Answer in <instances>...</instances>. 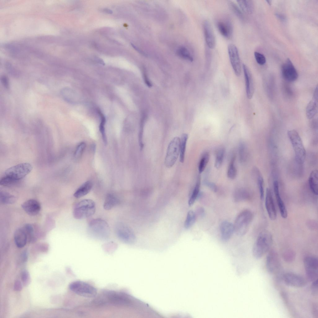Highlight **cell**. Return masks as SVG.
Segmentation results:
<instances>
[{"label":"cell","instance_id":"obj_32","mask_svg":"<svg viewBox=\"0 0 318 318\" xmlns=\"http://www.w3.org/2000/svg\"><path fill=\"white\" fill-rule=\"evenodd\" d=\"M0 200L3 204H11L15 202L16 198L14 196L7 192L1 191Z\"/></svg>","mask_w":318,"mask_h":318},{"label":"cell","instance_id":"obj_43","mask_svg":"<svg viewBox=\"0 0 318 318\" xmlns=\"http://www.w3.org/2000/svg\"><path fill=\"white\" fill-rule=\"evenodd\" d=\"M101 120L99 126V129L102 135L103 142L105 144H106L107 143V139L105 133L104 127L105 119L104 116L102 115H101Z\"/></svg>","mask_w":318,"mask_h":318},{"label":"cell","instance_id":"obj_31","mask_svg":"<svg viewBox=\"0 0 318 318\" xmlns=\"http://www.w3.org/2000/svg\"><path fill=\"white\" fill-rule=\"evenodd\" d=\"M188 137V135L184 133L182 134L180 139L179 160L181 163H183L184 161L186 146Z\"/></svg>","mask_w":318,"mask_h":318},{"label":"cell","instance_id":"obj_12","mask_svg":"<svg viewBox=\"0 0 318 318\" xmlns=\"http://www.w3.org/2000/svg\"><path fill=\"white\" fill-rule=\"evenodd\" d=\"M266 265L268 271L271 274L278 272L281 268L280 261L277 253L275 250H270L268 254L266 260Z\"/></svg>","mask_w":318,"mask_h":318},{"label":"cell","instance_id":"obj_3","mask_svg":"<svg viewBox=\"0 0 318 318\" xmlns=\"http://www.w3.org/2000/svg\"><path fill=\"white\" fill-rule=\"evenodd\" d=\"M253 217L252 212L245 210L240 212L236 217L234 225V232L236 234L242 236L248 230Z\"/></svg>","mask_w":318,"mask_h":318},{"label":"cell","instance_id":"obj_34","mask_svg":"<svg viewBox=\"0 0 318 318\" xmlns=\"http://www.w3.org/2000/svg\"><path fill=\"white\" fill-rule=\"evenodd\" d=\"M235 159L234 156L231 158L228 167L227 175L231 179L235 178L237 175V170L234 165Z\"/></svg>","mask_w":318,"mask_h":318},{"label":"cell","instance_id":"obj_54","mask_svg":"<svg viewBox=\"0 0 318 318\" xmlns=\"http://www.w3.org/2000/svg\"><path fill=\"white\" fill-rule=\"evenodd\" d=\"M144 76L145 81V82L146 84L149 87H151L152 86L151 84L149 81L148 78L147 77L146 75L145 74H144Z\"/></svg>","mask_w":318,"mask_h":318},{"label":"cell","instance_id":"obj_48","mask_svg":"<svg viewBox=\"0 0 318 318\" xmlns=\"http://www.w3.org/2000/svg\"><path fill=\"white\" fill-rule=\"evenodd\" d=\"M311 312L313 318H318V306L316 303H312L311 306Z\"/></svg>","mask_w":318,"mask_h":318},{"label":"cell","instance_id":"obj_10","mask_svg":"<svg viewBox=\"0 0 318 318\" xmlns=\"http://www.w3.org/2000/svg\"><path fill=\"white\" fill-rule=\"evenodd\" d=\"M115 230L118 238L125 243L133 244L135 242L136 238L134 232L125 224L122 223H118Z\"/></svg>","mask_w":318,"mask_h":318},{"label":"cell","instance_id":"obj_39","mask_svg":"<svg viewBox=\"0 0 318 318\" xmlns=\"http://www.w3.org/2000/svg\"><path fill=\"white\" fill-rule=\"evenodd\" d=\"M228 5L230 9L235 15L241 19L243 18V12L235 3L232 1H229Z\"/></svg>","mask_w":318,"mask_h":318},{"label":"cell","instance_id":"obj_15","mask_svg":"<svg viewBox=\"0 0 318 318\" xmlns=\"http://www.w3.org/2000/svg\"><path fill=\"white\" fill-rule=\"evenodd\" d=\"M265 205L269 218L271 220H275L277 216V211L272 192L269 188L266 190Z\"/></svg>","mask_w":318,"mask_h":318},{"label":"cell","instance_id":"obj_58","mask_svg":"<svg viewBox=\"0 0 318 318\" xmlns=\"http://www.w3.org/2000/svg\"><path fill=\"white\" fill-rule=\"evenodd\" d=\"M266 2H267V3L269 5H270L271 4V1H270V0H266Z\"/></svg>","mask_w":318,"mask_h":318},{"label":"cell","instance_id":"obj_9","mask_svg":"<svg viewBox=\"0 0 318 318\" xmlns=\"http://www.w3.org/2000/svg\"><path fill=\"white\" fill-rule=\"evenodd\" d=\"M303 262L307 279L311 282L318 279V258L313 256H307L304 258Z\"/></svg>","mask_w":318,"mask_h":318},{"label":"cell","instance_id":"obj_46","mask_svg":"<svg viewBox=\"0 0 318 318\" xmlns=\"http://www.w3.org/2000/svg\"><path fill=\"white\" fill-rule=\"evenodd\" d=\"M21 279L25 285H27L29 284L30 278V275L28 271L25 270L23 272L21 275Z\"/></svg>","mask_w":318,"mask_h":318},{"label":"cell","instance_id":"obj_13","mask_svg":"<svg viewBox=\"0 0 318 318\" xmlns=\"http://www.w3.org/2000/svg\"><path fill=\"white\" fill-rule=\"evenodd\" d=\"M282 278L285 284L288 286L295 288H302L307 283L305 279L302 276L292 273L288 272L284 274Z\"/></svg>","mask_w":318,"mask_h":318},{"label":"cell","instance_id":"obj_38","mask_svg":"<svg viewBox=\"0 0 318 318\" xmlns=\"http://www.w3.org/2000/svg\"><path fill=\"white\" fill-rule=\"evenodd\" d=\"M209 159V155L208 152H206L202 155L200 161L198 165V170L200 174L204 170Z\"/></svg>","mask_w":318,"mask_h":318},{"label":"cell","instance_id":"obj_47","mask_svg":"<svg viewBox=\"0 0 318 318\" xmlns=\"http://www.w3.org/2000/svg\"><path fill=\"white\" fill-rule=\"evenodd\" d=\"M311 289L313 295L316 296L318 293V279L312 282Z\"/></svg>","mask_w":318,"mask_h":318},{"label":"cell","instance_id":"obj_24","mask_svg":"<svg viewBox=\"0 0 318 318\" xmlns=\"http://www.w3.org/2000/svg\"><path fill=\"white\" fill-rule=\"evenodd\" d=\"M14 237L15 243L17 247L21 248L25 246L27 237L23 228H18L16 230L14 233Z\"/></svg>","mask_w":318,"mask_h":318},{"label":"cell","instance_id":"obj_23","mask_svg":"<svg viewBox=\"0 0 318 318\" xmlns=\"http://www.w3.org/2000/svg\"><path fill=\"white\" fill-rule=\"evenodd\" d=\"M106 296L109 302L114 304H124L128 303L129 302L125 295L119 292H109L106 293Z\"/></svg>","mask_w":318,"mask_h":318},{"label":"cell","instance_id":"obj_30","mask_svg":"<svg viewBox=\"0 0 318 318\" xmlns=\"http://www.w3.org/2000/svg\"><path fill=\"white\" fill-rule=\"evenodd\" d=\"M250 195L245 190L242 189L236 190L234 194V199L235 202H239L248 200Z\"/></svg>","mask_w":318,"mask_h":318},{"label":"cell","instance_id":"obj_51","mask_svg":"<svg viewBox=\"0 0 318 318\" xmlns=\"http://www.w3.org/2000/svg\"><path fill=\"white\" fill-rule=\"evenodd\" d=\"M195 214L196 216L198 215L200 217H203L205 215V211L204 208L202 207H199L197 209L196 213H195Z\"/></svg>","mask_w":318,"mask_h":318},{"label":"cell","instance_id":"obj_14","mask_svg":"<svg viewBox=\"0 0 318 318\" xmlns=\"http://www.w3.org/2000/svg\"><path fill=\"white\" fill-rule=\"evenodd\" d=\"M281 70L283 78L288 82H292L298 79V71L289 58H288L282 65Z\"/></svg>","mask_w":318,"mask_h":318},{"label":"cell","instance_id":"obj_36","mask_svg":"<svg viewBox=\"0 0 318 318\" xmlns=\"http://www.w3.org/2000/svg\"><path fill=\"white\" fill-rule=\"evenodd\" d=\"M177 52L179 56L190 61H193V58L188 50L185 47L181 46L177 50Z\"/></svg>","mask_w":318,"mask_h":318},{"label":"cell","instance_id":"obj_25","mask_svg":"<svg viewBox=\"0 0 318 318\" xmlns=\"http://www.w3.org/2000/svg\"><path fill=\"white\" fill-rule=\"evenodd\" d=\"M93 187V183L90 181L85 182L75 191L74 197L77 198L83 197L88 194L91 191Z\"/></svg>","mask_w":318,"mask_h":318},{"label":"cell","instance_id":"obj_26","mask_svg":"<svg viewBox=\"0 0 318 318\" xmlns=\"http://www.w3.org/2000/svg\"><path fill=\"white\" fill-rule=\"evenodd\" d=\"M316 170H313L311 173L309 178L308 183L310 188L315 195L318 194V175Z\"/></svg>","mask_w":318,"mask_h":318},{"label":"cell","instance_id":"obj_49","mask_svg":"<svg viewBox=\"0 0 318 318\" xmlns=\"http://www.w3.org/2000/svg\"><path fill=\"white\" fill-rule=\"evenodd\" d=\"M204 183L206 186L209 187L213 192H216L217 190V187L216 185L214 183L207 181H204Z\"/></svg>","mask_w":318,"mask_h":318},{"label":"cell","instance_id":"obj_29","mask_svg":"<svg viewBox=\"0 0 318 318\" xmlns=\"http://www.w3.org/2000/svg\"><path fill=\"white\" fill-rule=\"evenodd\" d=\"M237 2L243 12L248 14L252 13L253 10V5L252 1L239 0Z\"/></svg>","mask_w":318,"mask_h":318},{"label":"cell","instance_id":"obj_2","mask_svg":"<svg viewBox=\"0 0 318 318\" xmlns=\"http://www.w3.org/2000/svg\"><path fill=\"white\" fill-rule=\"evenodd\" d=\"M96 211V205L93 201L90 199L82 200L75 206L73 212L74 217L81 219L93 216Z\"/></svg>","mask_w":318,"mask_h":318},{"label":"cell","instance_id":"obj_57","mask_svg":"<svg viewBox=\"0 0 318 318\" xmlns=\"http://www.w3.org/2000/svg\"><path fill=\"white\" fill-rule=\"evenodd\" d=\"M103 11L105 12L110 14H111L113 13V12L112 10H111L110 9L107 8L103 9Z\"/></svg>","mask_w":318,"mask_h":318},{"label":"cell","instance_id":"obj_7","mask_svg":"<svg viewBox=\"0 0 318 318\" xmlns=\"http://www.w3.org/2000/svg\"><path fill=\"white\" fill-rule=\"evenodd\" d=\"M180 139L174 138L168 146L165 160L166 166L170 168L173 166L178 158L180 153Z\"/></svg>","mask_w":318,"mask_h":318},{"label":"cell","instance_id":"obj_55","mask_svg":"<svg viewBox=\"0 0 318 318\" xmlns=\"http://www.w3.org/2000/svg\"><path fill=\"white\" fill-rule=\"evenodd\" d=\"M95 58V60L98 63L102 65H105V63L103 61L101 58H100L99 57H96Z\"/></svg>","mask_w":318,"mask_h":318},{"label":"cell","instance_id":"obj_11","mask_svg":"<svg viewBox=\"0 0 318 318\" xmlns=\"http://www.w3.org/2000/svg\"><path fill=\"white\" fill-rule=\"evenodd\" d=\"M228 51L231 65L235 75H240L242 67L238 51L234 44H229L228 47Z\"/></svg>","mask_w":318,"mask_h":318},{"label":"cell","instance_id":"obj_21","mask_svg":"<svg viewBox=\"0 0 318 318\" xmlns=\"http://www.w3.org/2000/svg\"><path fill=\"white\" fill-rule=\"evenodd\" d=\"M318 109V87L314 90L312 99L308 104L306 109V114L309 119L312 118L316 114Z\"/></svg>","mask_w":318,"mask_h":318},{"label":"cell","instance_id":"obj_42","mask_svg":"<svg viewBox=\"0 0 318 318\" xmlns=\"http://www.w3.org/2000/svg\"><path fill=\"white\" fill-rule=\"evenodd\" d=\"M239 159L240 162H244L246 159L247 151L245 145L243 142H241L239 144L238 147Z\"/></svg>","mask_w":318,"mask_h":318},{"label":"cell","instance_id":"obj_41","mask_svg":"<svg viewBox=\"0 0 318 318\" xmlns=\"http://www.w3.org/2000/svg\"><path fill=\"white\" fill-rule=\"evenodd\" d=\"M257 179L260 197L261 200H262L264 198V180L262 176L259 172L257 175Z\"/></svg>","mask_w":318,"mask_h":318},{"label":"cell","instance_id":"obj_27","mask_svg":"<svg viewBox=\"0 0 318 318\" xmlns=\"http://www.w3.org/2000/svg\"><path fill=\"white\" fill-rule=\"evenodd\" d=\"M201 179L199 176L198 177L195 185L190 195L188 201V204L189 206L192 205L195 201L199 197L201 193L200 187Z\"/></svg>","mask_w":318,"mask_h":318},{"label":"cell","instance_id":"obj_17","mask_svg":"<svg viewBox=\"0 0 318 318\" xmlns=\"http://www.w3.org/2000/svg\"><path fill=\"white\" fill-rule=\"evenodd\" d=\"M21 207L27 214L32 216L38 214L41 209L39 203L33 199H29L24 202L21 205Z\"/></svg>","mask_w":318,"mask_h":318},{"label":"cell","instance_id":"obj_37","mask_svg":"<svg viewBox=\"0 0 318 318\" xmlns=\"http://www.w3.org/2000/svg\"><path fill=\"white\" fill-rule=\"evenodd\" d=\"M23 228L27 235V239L30 242L35 241L36 238L34 236L33 226L30 224H28L25 225Z\"/></svg>","mask_w":318,"mask_h":318},{"label":"cell","instance_id":"obj_44","mask_svg":"<svg viewBox=\"0 0 318 318\" xmlns=\"http://www.w3.org/2000/svg\"><path fill=\"white\" fill-rule=\"evenodd\" d=\"M254 55L257 62L260 65H263L266 62L265 56L262 53L257 52H255Z\"/></svg>","mask_w":318,"mask_h":318},{"label":"cell","instance_id":"obj_16","mask_svg":"<svg viewBox=\"0 0 318 318\" xmlns=\"http://www.w3.org/2000/svg\"><path fill=\"white\" fill-rule=\"evenodd\" d=\"M205 41L208 47L211 49L214 48L216 45V38L213 28L210 22L205 20L203 25Z\"/></svg>","mask_w":318,"mask_h":318},{"label":"cell","instance_id":"obj_33","mask_svg":"<svg viewBox=\"0 0 318 318\" xmlns=\"http://www.w3.org/2000/svg\"><path fill=\"white\" fill-rule=\"evenodd\" d=\"M225 152V149L222 148H219L217 151L214 163L215 167L216 169H219L222 166L224 157Z\"/></svg>","mask_w":318,"mask_h":318},{"label":"cell","instance_id":"obj_50","mask_svg":"<svg viewBox=\"0 0 318 318\" xmlns=\"http://www.w3.org/2000/svg\"><path fill=\"white\" fill-rule=\"evenodd\" d=\"M1 81L3 85L6 88H9V82L7 77L5 76H2L1 78Z\"/></svg>","mask_w":318,"mask_h":318},{"label":"cell","instance_id":"obj_53","mask_svg":"<svg viewBox=\"0 0 318 318\" xmlns=\"http://www.w3.org/2000/svg\"><path fill=\"white\" fill-rule=\"evenodd\" d=\"M14 288L16 290H20L21 288V285L20 282L17 281L15 284Z\"/></svg>","mask_w":318,"mask_h":318},{"label":"cell","instance_id":"obj_8","mask_svg":"<svg viewBox=\"0 0 318 318\" xmlns=\"http://www.w3.org/2000/svg\"><path fill=\"white\" fill-rule=\"evenodd\" d=\"M69 288L75 294L84 297L93 298L97 294V291L95 288L81 281H75L71 283L69 285Z\"/></svg>","mask_w":318,"mask_h":318},{"label":"cell","instance_id":"obj_45","mask_svg":"<svg viewBox=\"0 0 318 318\" xmlns=\"http://www.w3.org/2000/svg\"><path fill=\"white\" fill-rule=\"evenodd\" d=\"M283 256L284 261L288 263L293 262L295 258V255L293 252H285Z\"/></svg>","mask_w":318,"mask_h":318},{"label":"cell","instance_id":"obj_22","mask_svg":"<svg viewBox=\"0 0 318 318\" xmlns=\"http://www.w3.org/2000/svg\"><path fill=\"white\" fill-rule=\"evenodd\" d=\"M220 230L222 240L227 241L230 238L234 232V225L229 222L224 221L220 225Z\"/></svg>","mask_w":318,"mask_h":318},{"label":"cell","instance_id":"obj_52","mask_svg":"<svg viewBox=\"0 0 318 318\" xmlns=\"http://www.w3.org/2000/svg\"><path fill=\"white\" fill-rule=\"evenodd\" d=\"M275 15L279 19L283 21L286 20L285 16L283 14L276 13L275 14Z\"/></svg>","mask_w":318,"mask_h":318},{"label":"cell","instance_id":"obj_35","mask_svg":"<svg viewBox=\"0 0 318 318\" xmlns=\"http://www.w3.org/2000/svg\"><path fill=\"white\" fill-rule=\"evenodd\" d=\"M196 218V216L195 212L192 210L189 211L184 222L185 228L187 229L191 228L195 222Z\"/></svg>","mask_w":318,"mask_h":318},{"label":"cell","instance_id":"obj_18","mask_svg":"<svg viewBox=\"0 0 318 318\" xmlns=\"http://www.w3.org/2000/svg\"><path fill=\"white\" fill-rule=\"evenodd\" d=\"M243 68L244 72L246 85V94L248 99H251L253 95L254 87L252 78L250 72L247 66L243 64Z\"/></svg>","mask_w":318,"mask_h":318},{"label":"cell","instance_id":"obj_20","mask_svg":"<svg viewBox=\"0 0 318 318\" xmlns=\"http://www.w3.org/2000/svg\"><path fill=\"white\" fill-rule=\"evenodd\" d=\"M217 26L219 32L223 37L228 39L232 38L233 29L229 21L228 20L219 21L217 22Z\"/></svg>","mask_w":318,"mask_h":318},{"label":"cell","instance_id":"obj_56","mask_svg":"<svg viewBox=\"0 0 318 318\" xmlns=\"http://www.w3.org/2000/svg\"><path fill=\"white\" fill-rule=\"evenodd\" d=\"M22 258L24 261H25L27 259V253L25 251L23 252L22 254Z\"/></svg>","mask_w":318,"mask_h":318},{"label":"cell","instance_id":"obj_6","mask_svg":"<svg viewBox=\"0 0 318 318\" xmlns=\"http://www.w3.org/2000/svg\"><path fill=\"white\" fill-rule=\"evenodd\" d=\"M88 228L91 234L98 239H105L109 235L110 229L108 225L101 219H93L90 221Z\"/></svg>","mask_w":318,"mask_h":318},{"label":"cell","instance_id":"obj_28","mask_svg":"<svg viewBox=\"0 0 318 318\" xmlns=\"http://www.w3.org/2000/svg\"><path fill=\"white\" fill-rule=\"evenodd\" d=\"M119 202V200L116 196L112 194H108L105 198L103 208L106 210H110Z\"/></svg>","mask_w":318,"mask_h":318},{"label":"cell","instance_id":"obj_40","mask_svg":"<svg viewBox=\"0 0 318 318\" xmlns=\"http://www.w3.org/2000/svg\"><path fill=\"white\" fill-rule=\"evenodd\" d=\"M86 147L84 142H81L77 146L74 153V157L75 159H79L82 156Z\"/></svg>","mask_w":318,"mask_h":318},{"label":"cell","instance_id":"obj_5","mask_svg":"<svg viewBox=\"0 0 318 318\" xmlns=\"http://www.w3.org/2000/svg\"><path fill=\"white\" fill-rule=\"evenodd\" d=\"M32 168V166L29 163L19 164L7 169L3 176L9 179L13 184L27 175Z\"/></svg>","mask_w":318,"mask_h":318},{"label":"cell","instance_id":"obj_1","mask_svg":"<svg viewBox=\"0 0 318 318\" xmlns=\"http://www.w3.org/2000/svg\"><path fill=\"white\" fill-rule=\"evenodd\" d=\"M272 241V236L270 232L267 230L261 231L253 247V257L257 259L261 258L270 249Z\"/></svg>","mask_w":318,"mask_h":318},{"label":"cell","instance_id":"obj_19","mask_svg":"<svg viewBox=\"0 0 318 318\" xmlns=\"http://www.w3.org/2000/svg\"><path fill=\"white\" fill-rule=\"evenodd\" d=\"M273 188L274 194L276 200L277 204L279 207L280 215L283 218H286L288 216L287 210L285 205L280 196L279 183L276 180L274 181V182Z\"/></svg>","mask_w":318,"mask_h":318},{"label":"cell","instance_id":"obj_4","mask_svg":"<svg viewBox=\"0 0 318 318\" xmlns=\"http://www.w3.org/2000/svg\"><path fill=\"white\" fill-rule=\"evenodd\" d=\"M287 134L294 152L296 161L299 164L303 163L305 159L306 152L301 138L294 129L288 131Z\"/></svg>","mask_w":318,"mask_h":318}]
</instances>
